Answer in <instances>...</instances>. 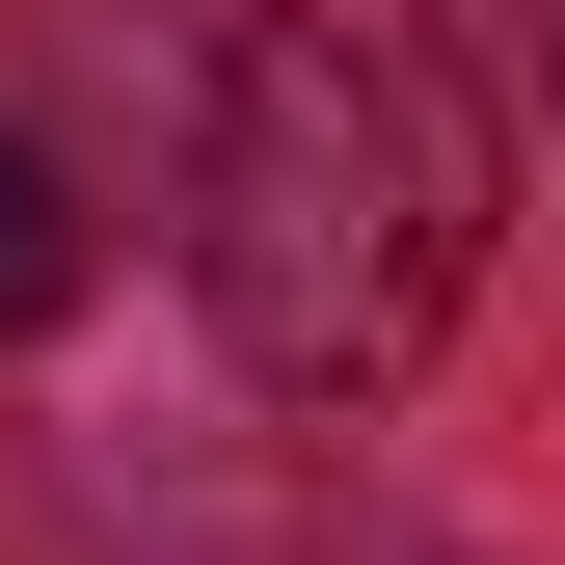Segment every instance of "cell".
<instances>
[{"instance_id": "6da1fadb", "label": "cell", "mask_w": 565, "mask_h": 565, "mask_svg": "<svg viewBox=\"0 0 565 565\" xmlns=\"http://www.w3.org/2000/svg\"><path fill=\"white\" fill-rule=\"evenodd\" d=\"M189 269H216V350L269 404H377L431 377L458 269H484V108L431 82L404 0H269L189 108Z\"/></svg>"}, {"instance_id": "3957f363", "label": "cell", "mask_w": 565, "mask_h": 565, "mask_svg": "<svg viewBox=\"0 0 565 565\" xmlns=\"http://www.w3.org/2000/svg\"><path fill=\"white\" fill-rule=\"evenodd\" d=\"M512 28H539V108H565V0H512Z\"/></svg>"}, {"instance_id": "7a4b0ae2", "label": "cell", "mask_w": 565, "mask_h": 565, "mask_svg": "<svg viewBox=\"0 0 565 565\" xmlns=\"http://www.w3.org/2000/svg\"><path fill=\"white\" fill-rule=\"evenodd\" d=\"M54 297H82V189L0 135V323H54Z\"/></svg>"}]
</instances>
